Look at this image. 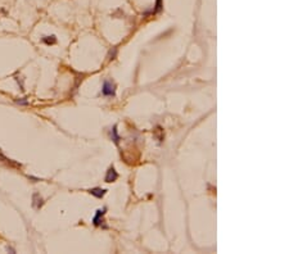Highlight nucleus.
I'll return each instance as SVG.
<instances>
[{"instance_id": "nucleus-1", "label": "nucleus", "mask_w": 289, "mask_h": 254, "mask_svg": "<svg viewBox=\"0 0 289 254\" xmlns=\"http://www.w3.org/2000/svg\"><path fill=\"white\" fill-rule=\"evenodd\" d=\"M102 93L106 96H114V85L111 81H106L103 85V89H102Z\"/></svg>"}, {"instance_id": "nucleus-2", "label": "nucleus", "mask_w": 289, "mask_h": 254, "mask_svg": "<svg viewBox=\"0 0 289 254\" xmlns=\"http://www.w3.org/2000/svg\"><path fill=\"white\" fill-rule=\"evenodd\" d=\"M106 211H107L106 208L98 209V211H96L95 216L93 218V223H94L95 226H100L102 223H103V216H104V213H106Z\"/></svg>"}, {"instance_id": "nucleus-3", "label": "nucleus", "mask_w": 289, "mask_h": 254, "mask_svg": "<svg viewBox=\"0 0 289 254\" xmlns=\"http://www.w3.org/2000/svg\"><path fill=\"white\" fill-rule=\"evenodd\" d=\"M118 175L116 172V170L113 167H109V170L107 171V175H106V182H113L117 180Z\"/></svg>"}, {"instance_id": "nucleus-4", "label": "nucleus", "mask_w": 289, "mask_h": 254, "mask_svg": "<svg viewBox=\"0 0 289 254\" xmlns=\"http://www.w3.org/2000/svg\"><path fill=\"white\" fill-rule=\"evenodd\" d=\"M90 194L94 195L96 198H102L104 194H106V190L104 189H100V187H95V189H91L90 190Z\"/></svg>"}, {"instance_id": "nucleus-5", "label": "nucleus", "mask_w": 289, "mask_h": 254, "mask_svg": "<svg viewBox=\"0 0 289 254\" xmlns=\"http://www.w3.org/2000/svg\"><path fill=\"white\" fill-rule=\"evenodd\" d=\"M32 199H34V203H32L34 207L36 209H40L41 205H43V199H41V197L39 194H34V198H32Z\"/></svg>"}, {"instance_id": "nucleus-6", "label": "nucleus", "mask_w": 289, "mask_h": 254, "mask_svg": "<svg viewBox=\"0 0 289 254\" xmlns=\"http://www.w3.org/2000/svg\"><path fill=\"white\" fill-rule=\"evenodd\" d=\"M43 41L46 44V45H53V44H55L57 39H55V36H54V35H51V36H45V37H43Z\"/></svg>"}, {"instance_id": "nucleus-7", "label": "nucleus", "mask_w": 289, "mask_h": 254, "mask_svg": "<svg viewBox=\"0 0 289 254\" xmlns=\"http://www.w3.org/2000/svg\"><path fill=\"white\" fill-rule=\"evenodd\" d=\"M112 140H113V141L116 143V144H118V141H120V136H118V135H117V127H113V128H112Z\"/></svg>"}, {"instance_id": "nucleus-8", "label": "nucleus", "mask_w": 289, "mask_h": 254, "mask_svg": "<svg viewBox=\"0 0 289 254\" xmlns=\"http://www.w3.org/2000/svg\"><path fill=\"white\" fill-rule=\"evenodd\" d=\"M18 104H22V105H27V100H17Z\"/></svg>"}]
</instances>
